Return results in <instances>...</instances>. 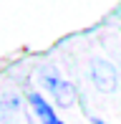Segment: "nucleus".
Here are the masks:
<instances>
[{"label":"nucleus","instance_id":"f03ea898","mask_svg":"<svg viewBox=\"0 0 121 124\" xmlns=\"http://www.w3.org/2000/svg\"><path fill=\"white\" fill-rule=\"evenodd\" d=\"M88 74H91V81H93V86H96L98 91H103V94L116 91L119 74H116V69H114V63H108L106 58H93L91 66H88Z\"/></svg>","mask_w":121,"mask_h":124},{"label":"nucleus","instance_id":"f257e3e1","mask_svg":"<svg viewBox=\"0 0 121 124\" xmlns=\"http://www.w3.org/2000/svg\"><path fill=\"white\" fill-rule=\"evenodd\" d=\"M40 84H43V89L53 96V101H56L60 109H68V106H73L76 101H78V91H76V86L68 84L66 78H60V74L53 71V69H46L40 74Z\"/></svg>","mask_w":121,"mask_h":124},{"label":"nucleus","instance_id":"7ed1b4c3","mask_svg":"<svg viewBox=\"0 0 121 124\" xmlns=\"http://www.w3.org/2000/svg\"><path fill=\"white\" fill-rule=\"evenodd\" d=\"M28 101H30V106H33V111H35V116L40 119V124H63L56 116V111H53V106L48 104L46 99L40 96V94H30L28 96Z\"/></svg>","mask_w":121,"mask_h":124},{"label":"nucleus","instance_id":"20e7f679","mask_svg":"<svg viewBox=\"0 0 121 124\" xmlns=\"http://www.w3.org/2000/svg\"><path fill=\"white\" fill-rule=\"evenodd\" d=\"M91 124H108V122H103V119H98V116H91Z\"/></svg>","mask_w":121,"mask_h":124}]
</instances>
